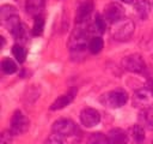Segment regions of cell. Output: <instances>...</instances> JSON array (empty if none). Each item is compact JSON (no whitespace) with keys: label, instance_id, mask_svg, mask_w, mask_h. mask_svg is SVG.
<instances>
[{"label":"cell","instance_id":"obj_1","mask_svg":"<svg viewBox=\"0 0 153 144\" xmlns=\"http://www.w3.org/2000/svg\"><path fill=\"white\" fill-rule=\"evenodd\" d=\"M135 31V24L131 19L123 18L120 22L112 24L111 35L116 41H128Z\"/></svg>","mask_w":153,"mask_h":144},{"label":"cell","instance_id":"obj_2","mask_svg":"<svg viewBox=\"0 0 153 144\" xmlns=\"http://www.w3.org/2000/svg\"><path fill=\"white\" fill-rule=\"evenodd\" d=\"M128 101V94L123 89H115L105 92L100 97V102L109 108H121Z\"/></svg>","mask_w":153,"mask_h":144},{"label":"cell","instance_id":"obj_3","mask_svg":"<svg viewBox=\"0 0 153 144\" xmlns=\"http://www.w3.org/2000/svg\"><path fill=\"white\" fill-rule=\"evenodd\" d=\"M87 32H88V29L86 26L76 25L75 30L73 31L68 41L69 49L73 52H79V50H82L86 46H88L90 41L87 40Z\"/></svg>","mask_w":153,"mask_h":144},{"label":"cell","instance_id":"obj_4","mask_svg":"<svg viewBox=\"0 0 153 144\" xmlns=\"http://www.w3.org/2000/svg\"><path fill=\"white\" fill-rule=\"evenodd\" d=\"M131 103L135 108L140 109H148L153 108V92L149 88L139 89L134 92Z\"/></svg>","mask_w":153,"mask_h":144},{"label":"cell","instance_id":"obj_5","mask_svg":"<svg viewBox=\"0 0 153 144\" xmlns=\"http://www.w3.org/2000/svg\"><path fill=\"white\" fill-rule=\"evenodd\" d=\"M29 119L25 116V114L22 110H16L11 118L10 122V131L13 136H19L25 133L29 130Z\"/></svg>","mask_w":153,"mask_h":144},{"label":"cell","instance_id":"obj_6","mask_svg":"<svg viewBox=\"0 0 153 144\" xmlns=\"http://www.w3.org/2000/svg\"><path fill=\"white\" fill-rule=\"evenodd\" d=\"M122 67L133 73H140L145 70V60L140 54H129L122 59Z\"/></svg>","mask_w":153,"mask_h":144},{"label":"cell","instance_id":"obj_7","mask_svg":"<svg viewBox=\"0 0 153 144\" xmlns=\"http://www.w3.org/2000/svg\"><path fill=\"white\" fill-rule=\"evenodd\" d=\"M103 17L108 23L115 24V23H117L124 18V10L120 4L110 2L104 7Z\"/></svg>","mask_w":153,"mask_h":144},{"label":"cell","instance_id":"obj_8","mask_svg":"<svg viewBox=\"0 0 153 144\" xmlns=\"http://www.w3.org/2000/svg\"><path fill=\"white\" fill-rule=\"evenodd\" d=\"M75 131L76 125L71 119H59L53 124V132L61 137H71Z\"/></svg>","mask_w":153,"mask_h":144},{"label":"cell","instance_id":"obj_9","mask_svg":"<svg viewBox=\"0 0 153 144\" xmlns=\"http://www.w3.org/2000/svg\"><path fill=\"white\" fill-rule=\"evenodd\" d=\"M93 11V2L91 0H85L84 2H81L78 6L76 13H75V23L76 25H81V26H86L87 22L91 18Z\"/></svg>","mask_w":153,"mask_h":144},{"label":"cell","instance_id":"obj_10","mask_svg":"<svg viewBox=\"0 0 153 144\" xmlns=\"http://www.w3.org/2000/svg\"><path fill=\"white\" fill-rule=\"evenodd\" d=\"M80 121L85 127H93L100 121V113L94 108H84L80 112Z\"/></svg>","mask_w":153,"mask_h":144},{"label":"cell","instance_id":"obj_11","mask_svg":"<svg viewBox=\"0 0 153 144\" xmlns=\"http://www.w3.org/2000/svg\"><path fill=\"white\" fill-rule=\"evenodd\" d=\"M108 144H127L128 133L122 128H112L108 132Z\"/></svg>","mask_w":153,"mask_h":144},{"label":"cell","instance_id":"obj_12","mask_svg":"<svg viewBox=\"0 0 153 144\" xmlns=\"http://www.w3.org/2000/svg\"><path fill=\"white\" fill-rule=\"evenodd\" d=\"M74 96H75V90H71L61 96H59L50 106V109L51 110H57V109H62L65 108L66 106H68L73 100H74Z\"/></svg>","mask_w":153,"mask_h":144},{"label":"cell","instance_id":"obj_13","mask_svg":"<svg viewBox=\"0 0 153 144\" xmlns=\"http://www.w3.org/2000/svg\"><path fill=\"white\" fill-rule=\"evenodd\" d=\"M45 6L44 0H25V11L33 17L41 16Z\"/></svg>","mask_w":153,"mask_h":144},{"label":"cell","instance_id":"obj_14","mask_svg":"<svg viewBox=\"0 0 153 144\" xmlns=\"http://www.w3.org/2000/svg\"><path fill=\"white\" fill-rule=\"evenodd\" d=\"M139 122L143 128L153 131V108L141 109L139 113Z\"/></svg>","mask_w":153,"mask_h":144},{"label":"cell","instance_id":"obj_15","mask_svg":"<svg viewBox=\"0 0 153 144\" xmlns=\"http://www.w3.org/2000/svg\"><path fill=\"white\" fill-rule=\"evenodd\" d=\"M129 136L134 144H142L145 142V131L140 124L134 125L129 128Z\"/></svg>","mask_w":153,"mask_h":144},{"label":"cell","instance_id":"obj_16","mask_svg":"<svg viewBox=\"0 0 153 144\" xmlns=\"http://www.w3.org/2000/svg\"><path fill=\"white\" fill-rule=\"evenodd\" d=\"M136 13L141 19H146L151 11V1L149 0H135L134 2Z\"/></svg>","mask_w":153,"mask_h":144},{"label":"cell","instance_id":"obj_17","mask_svg":"<svg viewBox=\"0 0 153 144\" xmlns=\"http://www.w3.org/2000/svg\"><path fill=\"white\" fill-rule=\"evenodd\" d=\"M106 28V20L100 14H97L93 19V23L90 25V29L96 34H103Z\"/></svg>","mask_w":153,"mask_h":144},{"label":"cell","instance_id":"obj_18","mask_svg":"<svg viewBox=\"0 0 153 144\" xmlns=\"http://www.w3.org/2000/svg\"><path fill=\"white\" fill-rule=\"evenodd\" d=\"M14 16H18L16 7H13V6H11V5H4V6L0 8V19H1L2 24L6 23L10 18H12V17H14Z\"/></svg>","mask_w":153,"mask_h":144},{"label":"cell","instance_id":"obj_19","mask_svg":"<svg viewBox=\"0 0 153 144\" xmlns=\"http://www.w3.org/2000/svg\"><path fill=\"white\" fill-rule=\"evenodd\" d=\"M1 70L6 74H12V73L17 72L18 67H17V64L11 58H4L1 60Z\"/></svg>","mask_w":153,"mask_h":144},{"label":"cell","instance_id":"obj_20","mask_svg":"<svg viewBox=\"0 0 153 144\" xmlns=\"http://www.w3.org/2000/svg\"><path fill=\"white\" fill-rule=\"evenodd\" d=\"M87 47H88V49H90L91 53H93V54H98V53L103 49V47H104V42H103L102 37H99V36H93V37L90 40Z\"/></svg>","mask_w":153,"mask_h":144},{"label":"cell","instance_id":"obj_21","mask_svg":"<svg viewBox=\"0 0 153 144\" xmlns=\"http://www.w3.org/2000/svg\"><path fill=\"white\" fill-rule=\"evenodd\" d=\"M86 144H108V137L102 132H93L87 137Z\"/></svg>","mask_w":153,"mask_h":144},{"label":"cell","instance_id":"obj_22","mask_svg":"<svg viewBox=\"0 0 153 144\" xmlns=\"http://www.w3.org/2000/svg\"><path fill=\"white\" fill-rule=\"evenodd\" d=\"M12 54H13V56L16 58V60L17 61H19V62H23L24 60H25V58H26V49L22 46V44H14L13 47H12Z\"/></svg>","mask_w":153,"mask_h":144},{"label":"cell","instance_id":"obj_23","mask_svg":"<svg viewBox=\"0 0 153 144\" xmlns=\"http://www.w3.org/2000/svg\"><path fill=\"white\" fill-rule=\"evenodd\" d=\"M44 29V18L42 16L35 17V22H33V26H32V34L35 36H38L43 32Z\"/></svg>","mask_w":153,"mask_h":144},{"label":"cell","instance_id":"obj_24","mask_svg":"<svg viewBox=\"0 0 153 144\" xmlns=\"http://www.w3.org/2000/svg\"><path fill=\"white\" fill-rule=\"evenodd\" d=\"M63 137H61V136H59V134H56V133H53V134H50L45 140H44V143L43 144H63V139H62Z\"/></svg>","mask_w":153,"mask_h":144},{"label":"cell","instance_id":"obj_25","mask_svg":"<svg viewBox=\"0 0 153 144\" xmlns=\"http://www.w3.org/2000/svg\"><path fill=\"white\" fill-rule=\"evenodd\" d=\"M12 136H13V134L11 133L10 130L2 132L1 139H0V144H11V142H12Z\"/></svg>","mask_w":153,"mask_h":144},{"label":"cell","instance_id":"obj_26","mask_svg":"<svg viewBox=\"0 0 153 144\" xmlns=\"http://www.w3.org/2000/svg\"><path fill=\"white\" fill-rule=\"evenodd\" d=\"M121 1H123L126 4H133V2H135V0H121Z\"/></svg>","mask_w":153,"mask_h":144},{"label":"cell","instance_id":"obj_27","mask_svg":"<svg viewBox=\"0 0 153 144\" xmlns=\"http://www.w3.org/2000/svg\"><path fill=\"white\" fill-rule=\"evenodd\" d=\"M148 88L152 90V92H153V83H149V85H148Z\"/></svg>","mask_w":153,"mask_h":144},{"label":"cell","instance_id":"obj_28","mask_svg":"<svg viewBox=\"0 0 153 144\" xmlns=\"http://www.w3.org/2000/svg\"><path fill=\"white\" fill-rule=\"evenodd\" d=\"M149 83H153V74H152V77H151V80H149Z\"/></svg>","mask_w":153,"mask_h":144},{"label":"cell","instance_id":"obj_29","mask_svg":"<svg viewBox=\"0 0 153 144\" xmlns=\"http://www.w3.org/2000/svg\"><path fill=\"white\" fill-rule=\"evenodd\" d=\"M152 144H153V142H152Z\"/></svg>","mask_w":153,"mask_h":144}]
</instances>
